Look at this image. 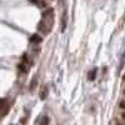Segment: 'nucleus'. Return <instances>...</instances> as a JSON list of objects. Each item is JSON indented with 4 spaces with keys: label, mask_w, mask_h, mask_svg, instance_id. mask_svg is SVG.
<instances>
[{
    "label": "nucleus",
    "mask_w": 125,
    "mask_h": 125,
    "mask_svg": "<svg viewBox=\"0 0 125 125\" xmlns=\"http://www.w3.org/2000/svg\"><path fill=\"white\" fill-rule=\"evenodd\" d=\"M41 18H43V19H41V21L39 23L38 29L43 34H49L51 26H53V23H54V10L51 8L45 9Z\"/></svg>",
    "instance_id": "nucleus-1"
},
{
    "label": "nucleus",
    "mask_w": 125,
    "mask_h": 125,
    "mask_svg": "<svg viewBox=\"0 0 125 125\" xmlns=\"http://www.w3.org/2000/svg\"><path fill=\"white\" fill-rule=\"evenodd\" d=\"M30 41H31L33 44H39V43H41V41H43V38H41L39 34H34V35H31Z\"/></svg>",
    "instance_id": "nucleus-2"
},
{
    "label": "nucleus",
    "mask_w": 125,
    "mask_h": 125,
    "mask_svg": "<svg viewBox=\"0 0 125 125\" xmlns=\"http://www.w3.org/2000/svg\"><path fill=\"white\" fill-rule=\"evenodd\" d=\"M48 94H49V88L48 86H44L43 89L40 90V99H46V96H48Z\"/></svg>",
    "instance_id": "nucleus-3"
},
{
    "label": "nucleus",
    "mask_w": 125,
    "mask_h": 125,
    "mask_svg": "<svg viewBox=\"0 0 125 125\" xmlns=\"http://www.w3.org/2000/svg\"><path fill=\"white\" fill-rule=\"evenodd\" d=\"M95 75H96V69H94V70H91V71L89 73V80H90V81L94 80V79H95Z\"/></svg>",
    "instance_id": "nucleus-4"
},
{
    "label": "nucleus",
    "mask_w": 125,
    "mask_h": 125,
    "mask_svg": "<svg viewBox=\"0 0 125 125\" xmlns=\"http://www.w3.org/2000/svg\"><path fill=\"white\" fill-rule=\"evenodd\" d=\"M49 124V118L48 116H44L43 120H41V125H48Z\"/></svg>",
    "instance_id": "nucleus-5"
},
{
    "label": "nucleus",
    "mask_w": 125,
    "mask_h": 125,
    "mask_svg": "<svg viewBox=\"0 0 125 125\" xmlns=\"http://www.w3.org/2000/svg\"><path fill=\"white\" fill-rule=\"evenodd\" d=\"M119 108H120L121 110H125V100H120V103H119Z\"/></svg>",
    "instance_id": "nucleus-6"
},
{
    "label": "nucleus",
    "mask_w": 125,
    "mask_h": 125,
    "mask_svg": "<svg viewBox=\"0 0 125 125\" xmlns=\"http://www.w3.org/2000/svg\"><path fill=\"white\" fill-rule=\"evenodd\" d=\"M121 119L125 121V111H123V113H121Z\"/></svg>",
    "instance_id": "nucleus-7"
},
{
    "label": "nucleus",
    "mask_w": 125,
    "mask_h": 125,
    "mask_svg": "<svg viewBox=\"0 0 125 125\" xmlns=\"http://www.w3.org/2000/svg\"><path fill=\"white\" fill-rule=\"evenodd\" d=\"M123 81H125V75H123Z\"/></svg>",
    "instance_id": "nucleus-8"
},
{
    "label": "nucleus",
    "mask_w": 125,
    "mask_h": 125,
    "mask_svg": "<svg viewBox=\"0 0 125 125\" xmlns=\"http://www.w3.org/2000/svg\"><path fill=\"white\" fill-rule=\"evenodd\" d=\"M116 125H124V124H121V123H116Z\"/></svg>",
    "instance_id": "nucleus-9"
},
{
    "label": "nucleus",
    "mask_w": 125,
    "mask_h": 125,
    "mask_svg": "<svg viewBox=\"0 0 125 125\" xmlns=\"http://www.w3.org/2000/svg\"><path fill=\"white\" fill-rule=\"evenodd\" d=\"M123 94H124V95H125V90H124V91H123Z\"/></svg>",
    "instance_id": "nucleus-10"
}]
</instances>
